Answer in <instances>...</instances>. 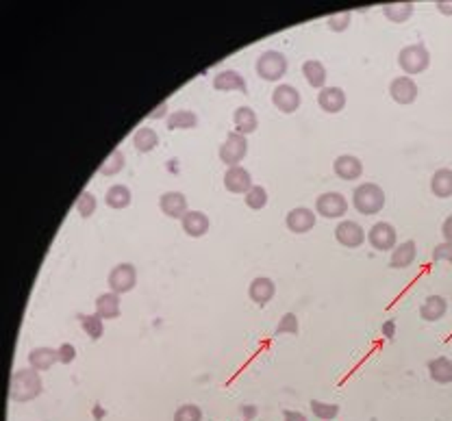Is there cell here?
Masks as SVG:
<instances>
[{"mask_svg": "<svg viewBox=\"0 0 452 421\" xmlns=\"http://www.w3.org/2000/svg\"><path fill=\"white\" fill-rule=\"evenodd\" d=\"M44 391V380H42V371H37L33 367H24V369H16L11 373V383H9V400L14 404H24L31 402L35 398H39Z\"/></svg>", "mask_w": 452, "mask_h": 421, "instance_id": "1", "label": "cell"}, {"mask_svg": "<svg viewBox=\"0 0 452 421\" xmlns=\"http://www.w3.org/2000/svg\"><path fill=\"white\" fill-rule=\"evenodd\" d=\"M385 191L377 183H361L352 191V206L361 215H377L385 206Z\"/></svg>", "mask_w": 452, "mask_h": 421, "instance_id": "2", "label": "cell"}, {"mask_svg": "<svg viewBox=\"0 0 452 421\" xmlns=\"http://www.w3.org/2000/svg\"><path fill=\"white\" fill-rule=\"evenodd\" d=\"M398 65L404 72V76L422 74L431 65V53L424 44H409L398 53Z\"/></svg>", "mask_w": 452, "mask_h": 421, "instance_id": "3", "label": "cell"}, {"mask_svg": "<svg viewBox=\"0 0 452 421\" xmlns=\"http://www.w3.org/2000/svg\"><path fill=\"white\" fill-rule=\"evenodd\" d=\"M287 57L278 50H266L255 61V72L259 78L268 82H278L287 74Z\"/></svg>", "mask_w": 452, "mask_h": 421, "instance_id": "4", "label": "cell"}, {"mask_svg": "<svg viewBox=\"0 0 452 421\" xmlns=\"http://www.w3.org/2000/svg\"><path fill=\"white\" fill-rule=\"evenodd\" d=\"M348 213V200L340 191H328L317 196L315 200V215L324 220H342Z\"/></svg>", "mask_w": 452, "mask_h": 421, "instance_id": "5", "label": "cell"}, {"mask_svg": "<svg viewBox=\"0 0 452 421\" xmlns=\"http://www.w3.org/2000/svg\"><path fill=\"white\" fill-rule=\"evenodd\" d=\"M246 154H248V139L235 131L226 135V139L220 144V150H218V156L226 167L239 165L246 159Z\"/></svg>", "mask_w": 452, "mask_h": 421, "instance_id": "6", "label": "cell"}, {"mask_svg": "<svg viewBox=\"0 0 452 421\" xmlns=\"http://www.w3.org/2000/svg\"><path fill=\"white\" fill-rule=\"evenodd\" d=\"M107 284H109V291L117 293V296H122V293H129L135 289L137 284V270L133 263H120L115 265L109 276H107Z\"/></svg>", "mask_w": 452, "mask_h": 421, "instance_id": "7", "label": "cell"}, {"mask_svg": "<svg viewBox=\"0 0 452 421\" xmlns=\"http://www.w3.org/2000/svg\"><path fill=\"white\" fill-rule=\"evenodd\" d=\"M300 102H303V96L298 92V87L290 85V82H278L272 92V105L285 115L296 113L300 109Z\"/></svg>", "mask_w": 452, "mask_h": 421, "instance_id": "8", "label": "cell"}, {"mask_svg": "<svg viewBox=\"0 0 452 421\" xmlns=\"http://www.w3.org/2000/svg\"><path fill=\"white\" fill-rule=\"evenodd\" d=\"M367 243L372 245L377 252H391L398 245L396 228L389 222H377L372 228L367 230Z\"/></svg>", "mask_w": 452, "mask_h": 421, "instance_id": "9", "label": "cell"}, {"mask_svg": "<svg viewBox=\"0 0 452 421\" xmlns=\"http://www.w3.org/2000/svg\"><path fill=\"white\" fill-rule=\"evenodd\" d=\"M420 87L411 76H396L389 82V96L396 105H414L418 100Z\"/></svg>", "mask_w": 452, "mask_h": 421, "instance_id": "10", "label": "cell"}, {"mask_svg": "<svg viewBox=\"0 0 452 421\" xmlns=\"http://www.w3.org/2000/svg\"><path fill=\"white\" fill-rule=\"evenodd\" d=\"M335 239L340 245L344 247H361L363 241H365V230L359 222H352V220H342L337 226H335Z\"/></svg>", "mask_w": 452, "mask_h": 421, "instance_id": "11", "label": "cell"}, {"mask_svg": "<svg viewBox=\"0 0 452 421\" xmlns=\"http://www.w3.org/2000/svg\"><path fill=\"white\" fill-rule=\"evenodd\" d=\"M315 220H317V215L313 213L311 208H307V206H296V208L290 210V213H287L285 226H287V230H292L294 235H305V233L313 230Z\"/></svg>", "mask_w": 452, "mask_h": 421, "instance_id": "12", "label": "cell"}, {"mask_svg": "<svg viewBox=\"0 0 452 421\" xmlns=\"http://www.w3.org/2000/svg\"><path fill=\"white\" fill-rule=\"evenodd\" d=\"M224 187L231 193L246 196L255 185H253L251 172L246 170V167H241V165H235V167H226V172H224Z\"/></svg>", "mask_w": 452, "mask_h": 421, "instance_id": "13", "label": "cell"}, {"mask_svg": "<svg viewBox=\"0 0 452 421\" xmlns=\"http://www.w3.org/2000/svg\"><path fill=\"white\" fill-rule=\"evenodd\" d=\"M211 85L216 92H239V94H248V82L246 78L237 72V70H220Z\"/></svg>", "mask_w": 452, "mask_h": 421, "instance_id": "14", "label": "cell"}, {"mask_svg": "<svg viewBox=\"0 0 452 421\" xmlns=\"http://www.w3.org/2000/svg\"><path fill=\"white\" fill-rule=\"evenodd\" d=\"M159 208L161 213L170 220H183L187 213V198L181 191H166L159 198Z\"/></svg>", "mask_w": 452, "mask_h": 421, "instance_id": "15", "label": "cell"}, {"mask_svg": "<svg viewBox=\"0 0 452 421\" xmlns=\"http://www.w3.org/2000/svg\"><path fill=\"white\" fill-rule=\"evenodd\" d=\"M333 172L342 181H357L363 176V163L354 154H340L333 161Z\"/></svg>", "mask_w": 452, "mask_h": 421, "instance_id": "16", "label": "cell"}, {"mask_svg": "<svg viewBox=\"0 0 452 421\" xmlns=\"http://www.w3.org/2000/svg\"><path fill=\"white\" fill-rule=\"evenodd\" d=\"M346 102H348L346 92H344L342 87H335V85L324 87V90H320V94H317V105H320V109H322L324 113L335 115V113L344 111Z\"/></svg>", "mask_w": 452, "mask_h": 421, "instance_id": "17", "label": "cell"}, {"mask_svg": "<svg viewBox=\"0 0 452 421\" xmlns=\"http://www.w3.org/2000/svg\"><path fill=\"white\" fill-rule=\"evenodd\" d=\"M181 228L187 237L198 239V237H204L209 233L211 222H209V215L202 213V210H187L185 218L181 220Z\"/></svg>", "mask_w": 452, "mask_h": 421, "instance_id": "18", "label": "cell"}, {"mask_svg": "<svg viewBox=\"0 0 452 421\" xmlns=\"http://www.w3.org/2000/svg\"><path fill=\"white\" fill-rule=\"evenodd\" d=\"M274 293H276V284L272 278L268 276H257L251 287H248V298L257 304V307H266L270 304V300L274 298Z\"/></svg>", "mask_w": 452, "mask_h": 421, "instance_id": "19", "label": "cell"}, {"mask_svg": "<svg viewBox=\"0 0 452 421\" xmlns=\"http://www.w3.org/2000/svg\"><path fill=\"white\" fill-rule=\"evenodd\" d=\"M416 257H418V245H416V241L409 239V241L398 243V245L391 250L389 265H391L394 270H406V267L414 265Z\"/></svg>", "mask_w": 452, "mask_h": 421, "instance_id": "20", "label": "cell"}, {"mask_svg": "<svg viewBox=\"0 0 452 421\" xmlns=\"http://www.w3.org/2000/svg\"><path fill=\"white\" fill-rule=\"evenodd\" d=\"M233 124H235V133L248 137L259 129V117L251 107H237L233 113Z\"/></svg>", "mask_w": 452, "mask_h": 421, "instance_id": "21", "label": "cell"}, {"mask_svg": "<svg viewBox=\"0 0 452 421\" xmlns=\"http://www.w3.org/2000/svg\"><path fill=\"white\" fill-rule=\"evenodd\" d=\"M94 309H96V315H98L100 319H115V317H120L122 300H120L117 293L107 291V293H100V296L96 298Z\"/></svg>", "mask_w": 452, "mask_h": 421, "instance_id": "22", "label": "cell"}, {"mask_svg": "<svg viewBox=\"0 0 452 421\" xmlns=\"http://www.w3.org/2000/svg\"><path fill=\"white\" fill-rule=\"evenodd\" d=\"M55 363H59L57 348L39 346V348H33L28 352V367H33L37 371H48V369H53Z\"/></svg>", "mask_w": 452, "mask_h": 421, "instance_id": "23", "label": "cell"}, {"mask_svg": "<svg viewBox=\"0 0 452 421\" xmlns=\"http://www.w3.org/2000/svg\"><path fill=\"white\" fill-rule=\"evenodd\" d=\"M131 200H133L131 189H129L127 185H122V183L111 185V187L105 191V204H107L109 208H115V210L127 208V206L131 204Z\"/></svg>", "mask_w": 452, "mask_h": 421, "instance_id": "24", "label": "cell"}, {"mask_svg": "<svg viewBox=\"0 0 452 421\" xmlns=\"http://www.w3.org/2000/svg\"><path fill=\"white\" fill-rule=\"evenodd\" d=\"M303 76H305V80L309 82V87H313V90H324V85H326V68H324V63L322 61H317V59H309V61H305L303 63Z\"/></svg>", "mask_w": 452, "mask_h": 421, "instance_id": "25", "label": "cell"}, {"mask_svg": "<svg viewBox=\"0 0 452 421\" xmlns=\"http://www.w3.org/2000/svg\"><path fill=\"white\" fill-rule=\"evenodd\" d=\"M429 375L437 385H450L452 383V361L448 356H437L429 361Z\"/></svg>", "mask_w": 452, "mask_h": 421, "instance_id": "26", "label": "cell"}, {"mask_svg": "<svg viewBox=\"0 0 452 421\" xmlns=\"http://www.w3.org/2000/svg\"><path fill=\"white\" fill-rule=\"evenodd\" d=\"M448 311V302L441 296H429L420 307V317L424 321H439Z\"/></svg>", "mask_w": 452, "mask_h": 421, "instance_id": "27", "label": "cell"}, {"mask_svg": "<svg viewBox=\"0 0 452 421\" xmlns=\"http://www.w3.org/2000/svg\"><path fill=\"white\" fill-rule=\"evenodd\" d=\"M166 124H168V131H189L198 126V115L189 109H179L168 115Z\"/></svg>", "mask_w": 452, "mask_h": 421, "instance_id": "28", "label": "cell"}, {"mask_svg": "<svg viewBox=\"0 0 452 421\" xmlns=\"http://www.w3.org/2000/svg\"><path fill=\"white\" fill-rule=\"evenodd\" d=\"M416 7L411 0H404V3H387L383 5V16L394 22V24H404L411 16H414Z\"/></svg>", "mask_w": 452, "mask_h": 421, "instance_id": "29", "label": "cell"}, {"mask_svg": "<svg viewBox=\"0 0 452 421\" xmlns=\"http://www.w3.org/2000/svg\"><path fill=\"white\" fill-rule=\"evenodd\" d=\"M133 146L137 152L146 154V152H152L157 146H159V135L154 129H150V126H140V129L133 133Z\"/></svg>", "mask_w": 452, "mask_h": 421, "instance_id": "30", "label": "cell"}, {"mask_svg": "<svg viewBox=\"0 0 452 421\" xmlns=\"http://www.w3.org/2000/svg\"><path fill=\"white\" fill-rule=\"evenodd\" d=\"M431 191L435 198H450L452 196V170L441 167L431 176Z\"/></svg>", "mask_w": 452, "mask_h": 421, "instance_id": "31", "label": "cell"}, {"mask_svg": "<svg viewBox=\"0 0 452 421\" xmlns=\"http://www.w3.org/2000/svg\"><path fill=\"white\" fill-rule=\"evenodd\" d=\"M125 165H127L125 152H122L120 148H115V150L103 161V165L98 167V174H100V176H115V174H120L122 170H125Z\"/></svg>", "mask_w": 452, "mask_h": 421, "instance_id": "32", "label": "cell"}, {"mask_svg": "<svg viewBox=\"0 0 452 421\" xmlns=\"http://www.w3.org/2000/svg\"><path fill=\"white\" fill-rule=\"evenodd\" d=\"M78 321H80V328H83V332L90 336L92 341H98L103 332H105V319H100L96 313L94 315H78Z\"/></svg>", "mask_w": 452, "mask_h": 421, "instance_id": "33", "label": "cell"}, {"mask_svg": "<svg viewBox=\"0 0 452 421\" xmlns=\"http://www.w3.org/2000/svg\"><path fill=\"white\" fill-rule=\"evenodd\" d=\"M96 206H98V200H96V196L92 193V191H80V196L76 198V202H74V208H76V213L83 218V220H88V218H92L94 213H96Z\"/></svg>", "mask_w": 452, "mask_h": 421, "instance_id": "34", "label": "cell"}, {"mask_svg": "<svg viewBox=\"0 0 452 421\" xmlns=\"http://www.w3.org/2000/svg\"><path fill=\"white\" fill-rule=\"evenodd\" d=\"M311 412L313 417L322 419V421H333L340 415V406L331 404V402H322V400H311Z\"/></svg>", "mask_w": 452, "mask_h": 421, "instance_id": "35", "label": "cell"}, {"mask_svg": "<svg viewBox=\"0 0 452 421\" xmlns=\"http://www.w3.org/2000/svg\"><path fill=\"white\" fill-rule=\"evenodd\" d=\"M243 202H246V206L253 208V210L266 208V204H268V189L261 187V185H255L248 193L243 196Z\"/></svg>", "mask_w": 452, "mask_h": 421, "instance_id": "36", "label": "cell"}, {"mask_svg": "<svg viewBox=\"0 0 452 421\" xmlns=\"http://www.w3.org/2000/svg\"><path fill=\"white\" fill-rule=\"evenodd\" d=\"M350 22H352V14L350 11H342V14H333L326 18V26L331 28L333 33H344L350 28Z\"/></svg>", "mask_w": 452, "mask_h": 421, "instance_id": "37", "label": "cell"}, {"mask_svg": "<svg viewBox=\"0 0 452 421\" xmlns=\"http://www.w3.org/2000/svg\"><path fill=\"white\" fill-rule=\"evenodd\" d=\"M174 421H202V410L196 404H181L174 410Z\"/></svg>", "mask_w": 452, "mask_h": 421, "instance_id": "38", "label": "cell"}, {"mask_svg": "<svg viewBox=\"0 0 452 421\" xmlns=\"http://www.w3.org/2000/svg\"><path fill=\"white\" fill-rule=\"evenodd\" d=\"M298 330H300V324H298V317L294 315V313H285L283 317H280V321H278V326H276V334H298Z\"/></svg>", "mask_w": 452, "mask_h": 421, "instance_id": "39", "label": "cell"}, {"mask_svg": "<svg viewBox=\"0 0 452 421\" xmlns=\"http://www.w3.org/2000/svg\"><path fill=\"white\" fill-rule=\"evenodd\" d=\"M433 261H446L452 265V243H448V241L437 243L433 250Z\"/></svg>", "mask_w": 452, "mask_h": 421, "instance_id": "40", "label": "cell"}, {"mask_svg": "<svg viewBox=\"0 0 452 421\" xmlns=\"http://www.w3.org/2000/svg\"><path fill=\"white\" fill-rule=\"evenodd\" d=\"M57 356H59V363L61 365H70L76 361V348L72 343H61L57 348Z\"/></svg>", "mask_w": 452, "mask_h": 421, "instance_id": "41", "label": "cell"}, {"mask_svg": "<svg viewBox=\"0 0 452 421\" xmlns=\"http://www.w3.org/2000/svg\"><path fill=\"white\" fill-rule=\"evenodd\" d=\"M168 107H170V105H168V100H163V102H159V105H157V107H154L148 115H146V117H148V119H161V117H168V115H170V113H168Z\"/></svg>", "mask_w": 452, "mask_h": 421, "instance_id": "42", "label": "cell"}, {"mask_svg": "<svg viewBox=\"0 0 452 421\" xmlns=\"http://www.w3.org/2000/svg\"><path fill=\"white\" fill-rule=\"evenodd\" d=\"M381 332L385 334V339H394V336H396V319H387L383 326H381Z\"/></svg>", "mask_w": 452, "mask_h": 421, "instance_id": "43", "label": "cell"}, {"mask_svg": "<svg viewBox=\"0 0 452 421\" xmlns=\"http://www.w3.org/2000/svg\"><path fill=\"white\" fill-rule=\"evenodd\" d=\"M441 235H443V241L452 243V215H448L441 224Z\"/></svg>", "mask_w": 452, "mask_h": 421, "instance_id": "44", "label": "cell"}, {"mask_svg": "<svg viewBox=\"0 0 452 421\" xmlns=\"http://www.w3.org/2000/svg\"><path fill=\"white\" fill-rule=\"evenodd\" d=\"M283 419L285 421H309L300 410H283Z\"/></svg>", "mask_w": 452, "mask_h": 421, "instance_id": "45", "label": "cell"}, {"mask_svg": "<svg viewBox=\"0 0 452 421\" xmlns=\"http://www.w3.org/2000/svg\"><path fill=\"white\" fill-rule=\"evenodd\" d=\"M435 5H437V11H439V14L452 16V3H448V0H439V3H435Z\"/></svg>", "mask_w": 452, "mask_h": 421, "instance_id": "46", "label": "cell"}, {"mask_svg": "<svg viewBox=\"0 0 452 421\" xmlns=\"http://www.w3.org/2000/svg\"><path fill=\"white\" fill-rule=\"evenodd\" d=\"M239 412L243 415V419H246V421H248V419H253V417L257 415V408H255V406H241V408H239Z\"/></svg>", "mask_w": 452, "mask_h": 421, "instance_id": "47", "label": "cell"}, {"mask_svg": "<svg viewBox=\"0 0 452 421\" xmlns=\"http://www.w3.org/2000/svg\"><path fill=\"white\" fill-rule=\"evenodd\" d=\"M103 417H105V410H103V406H100V404H96V406H94V419H96V421H100Z\"/></svg>", "mask_w": 452, "mask_h": 421, "instance_id": "48", "label": "cell"}]
</instances>
